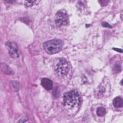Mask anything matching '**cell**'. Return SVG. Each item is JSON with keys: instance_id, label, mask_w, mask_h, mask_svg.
<instances>
[{"instance_id": "1", "label": "cell", "mask_w": 123, "mask_h": 123, "mask_svg": "<svg viewBox=\"0 0 123 123\" xmlns=\"http://www.w3.org/2000/svg\"><path fill=\"white\" fill-rule=\"evenodd\" d=\"M63 104L68 108H73L79 105L80 98L76 90H73L65 93L63 95Z\"/></svg>"}, {"instance_id": "2", "label": "cell", "mask_w": 123, "mask_h": 123, "mask_svg": "<svg viewBox=\"0 0 123 123\" xmlns=\"http://www.w3.org/2000/svg\"><path fill=\"white\" fill-rule=\"evenodd\" d=\"M63 44L62 40L55 39L45 42L43 44V47L47 53L52 54L59 52L62 49Z\"/></svg>"}, {"instance_id": "3", "label": "cell", "mask_w": 123, "mask_h": 123, "mask_svg": "<svg viewBox=\"0 0 123 123\" xmlns=\"http://www.w3.org/2000/svg\"><path fill=\"white\" fill-rule=\"evenodd\" d=\"M55 21L58 26L67 25L69 22V17L66 11L62 10L58 11L55 15Z\"/></svg>"}, {"instance_id": "4", "label": "cell", "mask_w": 123, "mask_h": 123, "mask_svg": "<svg viewBox=\"0 0 123 123\" xmlns=\"http://www.w3.org/2000/svg\"><path fill=\"white\" fill-rule=\"evenodd\" d=\"M69 64L68 62L63 58L59 60L56 67L57 73L62 76H65L69 71Z\"/></svg>"}, {"instance_id": "5", "label": "cell", "mask_w": 123, "mask_h": 123, "mask_svg": "<svg viewBox=\"0 0 123 123\" xmlns=\"http://www.w3.org/2000/svg\"><path fill=\"white\" fill-rule=\"evenodd\" d=\"M5 46L8 50L9 55L12 58H17L20 56L19 51L16 43L13 42L8 41L6 43Z\"/></svg>"}, {"instance_id": "6", "label": "cell", "mask_w": 123, "mask_h": 123, "mask_svg": "<svg viewBox=\"0 0 123 123\" xmlns=\"http://www.w3.org/2000/svg\"><path fill=\"white\" fill-rule=\"evenodd\" d=\"M41 84L42 86L47 90H50L53 87L52 81L48 78H43L41 80Z\"/></svg>"}, {"instance_id": "7", "label": "cell", "mask_w": 123, "mask_h": 123, "mask_svg": "<svg viewBox=\"0 0 123 123\" xmlns=\"http://www.w3.org/2000/svg\"><path fill=\"white\" fill-rule=\"evenodd\" d=\"M113 105L116 108H122L123 105V98L121 97H117L113 100Z\"/></svg>"}, {"instance_id": "8", "label": "cell", "mask_w": 123, "mask_h": 123, "mask_svg": "<svg viewBox=\"0 0 123 123\" xmlns=\"http://www.w3.org/2000/svg\"><path fill=\"white\" fill-rule=\"evenodd\" d=\"M106 89L105 87V86L102 85H100L98 87L97 89V91L96 93L97 94V96L100 97L103 96V95L106 92Z\"/></svg>"}, {"instance_id": "9", "label": "cell", "mask_w": 123, "mask_h": 123, "mask_svg": "<svg viewBox=\"0 0 123 123\" xmlns=\"http://www.w3.org/2000/svg\"><path fill=\"white\" fill-rule=\"evenodd\" d=\"M96 113H97V115L98 116L102 117L105 115L106 113V111L105 108L104 107L100 106L97 108Z\"/></svg>"}, {"instance_id": "10", "label": "cell", "mask_w": 123, "mask_h": 123, "mask_svg": "<svg viewBox=\"0 0 123 123\" xmlns=\"http://www.w3.org/2000/svg\"><path fill=\"white\" fill-rule=\"evenodd\" d=\"M113 70L115 73H118L120 72L121 71V66L119 64H116L113 68Z\"/></svg>"}, {"instance_id": "11", "label": "cell", "mask_w": 123, "mask_h": 123, "mask_svg": "<svg viewBox=\"0 0 123 123\" xmlns=\"http://www.w3.org/2000/svg\"><path fill=\"white\" fill-rule=\"evenodd\" d=\"M37 2V1H34V0H30V1H26L25 3V5L27 6H31L33 5H34L35 2Z\"/></svg>"}, {"instance_id": "12", "label": "cell", "mask_w": 123, "mask_h": 123, "mask_svg": "<svg viewBox=\"0 0 123 123\" xmlns=\"http://www.w3.org/2000/svg\"><path fill=\"white\" fill-rule=\"evenodd\" d=\"M101 25L103 26L104 27H109V28H111V26L107 22H102L101 23Z\"/></svg>"}, {"instance_id": "13", "label": "cell", "mask_w": 123, "mask_h": 123, "mask_svg": "<svg viewBox=\"0 0 123 123\" xmlns=\"http://www.w3.org/2000/svg\"><path fill=\"white\" fill-rule=\"evenodd\" d=\"M53 95L54 97H58L59 96V91H58V89H56L54 91L53 90Z\"/></svg>"}, {"instance_id": "14", "label": "cell", "mask_w": 123, "mask_h": 123, "mask_svg": "<svg viewBox=\"0 0 123 123\" xmlns=\"http://www.w3.org/2000/svg\"><path fill=\"white\" fill-rule=\"evenodd\" d=\"M99 2L101 3V5H102L103 4H103V6L105 5H104L105 3V4H107V3H108V1H107V0H101V1H99Z\"/></svg>"}, {"instance_id": "15", "label": "cell", "mask_w": 123, "mask_h": 123, "mask_svg": "<svg viewBox=\"0 0 123 123\" xmlns=\"http://www.w3.org/2000/svg\"><path fill=\"white\" fill-rule=\"evenodd\" d=\"M113 49H115V50L117 51L118 52H122V50L121 49H117V48H113Z\"/></svg>"}]
</instances>
